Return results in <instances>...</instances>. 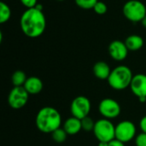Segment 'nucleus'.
<instances>
[{
    "label": "nucleus",
    "instance_id": "obj_1",
    "mask_svg": "<svg viewBox=\"0 0 146 146\" xmlns=\"http://www.w3.org/2000/svg\"><path fill=\"white\" fill-rule=\"evenodd\" d=\"M20 27L22 33L28 38H36L40 37L46 28V18L41 4L27 9L20 19Z\"/></svg>",
    "mask_w": 146,
    "mask_h": 146
},
{
    "label": "nucleus",
    "instance_id": "obj_2",
    "mask_svg": "<svg viewBox=\"0 0 146 146\" xmlns=\"http://www.w3.org/2000/svg\"><path fill=\"white\" fill-rule=\"evenodd\" d=\"M37 128L44 133H52L62 126V115L59 111L50 106L43 107L35 118Z\"/></svg>",
    "mask_w": 146,
    "mask_h": 146
},
{
    "label": "nucleus",
    "instance_id": "obj_3",
    "mask_svg": "<svg viewBox=\"0 0 146 146\" xmlns=\"http://www.w3.org/2000/svg\"><path fill=\"white\" fill-rule=\"evenodd\" d=\"M133 78V74L130 68L125 65H120L112 69L107 80L111 88L121 91L130 87Z\"/></svg>",
    "mask_w": 146,
    "mask_h": 146
},
{
    "label": "nucleus",
    "instance_id": "obj_4",
    "mask_svg": "<svg viewBox=\"0 0 146 146\" xmlns=\"http://www.w3.org/2000/svg\"><path fill=\"white\" fill-rule=\"evenodd\" d=\"M92 132L99 142H110L115 139V126L109 119L104 118L97 121Z\"/></svg>",
    "mask_w": 146,
    "mask_h": 146
},
{
    "label": "nucleus",
    "instance_id": "obj_5",
    "mask_svg": "<svg viewBox=\"0 0 146 146\" xmlns=\"http://www.w3.org/2000/svg\"><path fill=\"white\" fill-rule=\"evenodd\" d=\"M124 16L132 22H141L146 15V6L139 0H129L122 8Z\"/></svg>",
    "mask_w": 146,
    "mask_h": 146
},
{
    "label": "nucleus",
    "instance_id": "obj_6",
    "mask_svg": "<svg viewBox=\"0 0 146 146\" xmlns=\"http://www.w3.org/2000/svg\"><path fill=\"white\" fill-rule=\"evenodd\" d=\"M92 109V104L88 98L85 96H78L74 98L70 105V111L72 116L80 120L89 115Z\"/></svg>",
    "mask_w": 146,
    "mask_h": 146
},
{
    "label": "nucleus",
    "instance_id": "obj_7",
    "mask_svg": "<svg viewBox=\"0 0 146 146\" xmlns=\"http://www.w3.org/2000/svg\"><path fill=\"white\" fill-rule=\"evenodd\" d=\"M29 99V93L23 86H14L9 93L8 103L14 110H20L25 107Z\"/></svg>",
    "mask_w": 146,
    "mask_h": 146
},
{
    "label": "nucleus",
    "instance_id": "obj_8",
    "mask_svg": "<svg viewBox=\"0 0 146 146\" xmlns=\"http://www.w3.org/2000/svg\"><path fill=\"white\" fill-rule=\"evenodd\" d=\"M136 138V126L130 121H122L115 126V139L127 143Z\"/></svg>",
    "mask_w": 146,
    "mask_h": 146
},
{
    "label": "nucleus",
    "instance_id": "obj_9",
    "mask_svg": "<svg viewBox=\"0 0 146 146\" xmlns=\"http://www.w3.org/2000/svg\"><path fill=\"white\" fill-rule=\"evenodd\" d=\"M98 111L104 118L110 120L120 115L121 108L117 101L113 98H107L99 103Z\"/></svg>",
    "mask_w": 146,
    "mask_h": 146
},
{
    "label": "nucleus",
    "instance_id": "obj_10",
    "mask_svg": "<svg viewBox=\"0 0 146 146\" xmlns=\"http://www.w3.org/2000/svg\"><path fill=\"white\" fill-rule=\"evenodd\" d=\"M109 53L112 59L115 61H123L127 58L129 50L127 49L125 42L121 40H114L109 45Z\"/></svg>",
    "mask_w": 146,
    "mask_h": 146
},
{
    "label": "nucleus",
    "instance_id": "obj_11",
    "mask_svg": "<svg viewBox=\"0 0 146 146\" xmlns=\"http://www.w3.org/2000/svg\"><path fill=\"white\" fill-rule=\"evenodd\" d=\"M130 88L138 98H146V74H138L133 75Z\"/></svg>",
    "mask_w": 146,
    "mask_h": 146
},
{
    "label": "nucleus",
    "instance_id": "obj_12",
    "mask_svg": "<svg viewBox=\"0 0 146 146\" xmlns=\"http://www.w3.org/2000/svg\"><path fill=\"white\" fill-rule=\"evenodd\" d=\"M23 87L29 93V95H37L43 90V81L36 76H30L27 78Z\"/></svg>",
    "mask_w": 146,
    "mask_h": 146
},
{
    "label": "nucleus",
    "instance_id": "obj_13",
    "mask_svg": "<svg viewBox=\"0 0 146 146\" xmlns=\"http://www.w3.org/2000/svg\"><path fill=\"white\" fill-rule=\"evenodd\" d=\"M62 128L66 131L68 135H75L82 130L81 120L71 116L64 121Z\"/></svg>",
    "mask_w": 146,
    "mask_h": 146
},
{
    "label": "nucleus",
    "instance_id": "obj_14",
    "mask_svg": "<svg viewBox=\"0 0 146 146\" xmlns=\"http://www.w3.org/2000/svg\"><path fill=\"white\" fill-rule=\"evenodd\" d=\"M93 74L94 75L99 79V80H108V78L110 77V74L111 73V68L110 67V65L103 61H99L98 62H96L93 66L92 68Z\"/></svg>",
    "mask_w": 146,
    "mask_h": 146
},
{
    "label": "nucleus",
    "instance_id": "obj_15",
    "mask_svg": "<svg viewBox=\"0 0 146 146\" xmlns=\"http://www.w3.org/2000/svg\"><path fill=\"white\" fill-rule=\"evenodd\" d=\"M144 39L141 36L137 34H132L128 36L126 40L125 44L127 49L131 51H137L140 50L144 46Z\"/></svg>",
    "mask_w": 146,
    "mask_h": 146
},
{
    "label": "nucleus",
    "instance_id": "obj_16",
    "mask_svg": "<svg viewBox=\"0 0 146 146\" xmlns=\"http://www.w3.org/2000/svg\"><path fill=\"white\" fill-rule=\"evenodd\" d=\"M27 80V77L22 70H16L11 76V82L14 86H23Z\"/></svg>",
    "mask_w": 146,
    "mask_h": 146
},
{
    "label": "nucleus",
    "instance_id": "obj_17",
    "mask_svg": "<svg viewBox=\"0 0 146 146\" xmlns=\"http://www.w3.org/2000/svg\"><path fill=\"white\" fill-rule=\"evenodd\" d=\"M11 17V9L9 6L4 2L0 3V23L7 22Z\"/></svg>",
    "mask_w": 146,
    "mask_h": 146
},
{
    "label": "nucleus",
    "instance_id": "obj_18",
    "mask_svg": "<svg viewBox=\"0 0 146 146\" xmlns=\"http://www.w3.org/2000/svg\"><path fill=\"white\" fill-rule=\"evenodd\" d=\"M51 137L55 142L60 144V143H63L67 139L68 133H66V131L63 128L59 127L51 133Z\"/></svg>",
    "mask_w": 146,
    "mask_h": 146
},
{
    "label": "nucleus",
    "instance_id": "obj_19",
    "mask_svg": "<svg viewBox=\"0 0 146 146\" xmlns=\"http://www.w3.org/2000/svg\"><path fill=\"white\" fill-rule=\"evenodd\" d=\"M76 5L83 9H93L98 0H74Z\"/></svg>",
    "mask_w": 146,
    "mask_h": 146
},
{
    "label": "nucleus",
    "instance_id": "obj_20",
    "mask_svg": "<svg viewBox=\"0 0 146 146\" xmlns=\"http://www.w3.org/2000/svg\"><path fill=\"white\" fill-rule=\"evenodd\" d=\"M81 126H82V129L84 131H86V132L93 131L94 126H95V121L92 120V118H91L88 115L81 120Z\"/></svg>",
    "mask_w": 146,
    "mask_h": 146
},
{
    "label": "nucleus",
    "instance_id": "obj_21",
    "mask_svg": "<svg viewBox=\"0 0 146 146\" xmlns=\"http://www.w3.org/2000/svg\"><path fill=\"white\" fill-rule=\"evenodd\" d=\"M93 10L95 11L96 14L102 15H104V14L107 13V11H108V6H107V4L105 3L101 2V1H98L96 3V5L94 6Z\"/></svg>",
    "mask_w": 146,
    "mask_h": 146
},
{
    "label": "nucleus",
    "instance_id": "obj_22",
    "mask_svg": "<svg viewBox=\"0 0 146 146\" xmlns=\"http://www.w3.org/2000/svg\"><path fill=\"white\" fill-rule=\"evenodd\" d=\"M135 139V145L136 146H146V133H140L136 136Z\"/></svg>",
    "mask_w": 146,
    "mask_h": 146
},
{
    "label": "nucleus",
    "instance_id": "obj_23",
    "mask_svg": "<svg viewBox=\"0 0 146 146\" xmlns=\"http://www.w3.org/2000/svg\"><path fill=\"white\" fill-rule=\"evenodd\" d=\"M20 2L22 3L23 6H25L27 9L34 8L38 4V0H20Z\"/></svg>",
    "mask_w": 146,
    "mask_h": 146
},
{
    "label": "nucleus",
    "instance_id": "obj_24",
    "mask_svg": "<svg viewBox=\"0 0 146 146\" xmlns=\"http://www.w3.org/2000/svg\"><path fill=\"white\" fill-rule=\"evenodd\" d=\"M139 127L143 133H146V115L143 116L139 121Z\"/></svg>",
    "mask_w": 146,
    "mask_h": 146
},
{
    "label": "nucleus",
    "instance_id": "obj_25",
    "mask_svg": "<svg viewBox=\"0 0 146 146\" xmlns=\"http://www.w3.org/2000/svg\"><path fill=\"white\" fill-rule=\"evenodd\" d=\"M109 146H125V143L115 139L110 142H109Z\"/></svg>",
    "mask_w": 146,
    "mask_h": 146
},
{
    "label": "nucleus",
    "instance_id": "obj_26",
    "mask_svg": "<svg viewBox=\"0 0 146 146\" xmlns=\"http://www.w3.org/2000/svg\"><path fill=\"white\" fill-rule=\"evenodd\" d=\"M98 146H109V142H104L101 141L98 143Z\"/></svg>",
    "mask_w": 146,
    "mask_h": 146
},
{
    "label": "nucleus",
    "instance_id": "obj_27",
    "mask_svg": "<svg viewBox=\"0 0 146 146\" xmlns=\"http://www.w3.org/2000/svg\"><path fill=\"white\" fill-rule=\"evenodd\" d=\"M141 23H142V25L144 26V27H145V28H146V15L145 16V18H144V19L142 20Z\"/></svg>",
    "mask_w": 146,
    "mask_h": 146
},
{
    "label": "nucleus",
    "instance_id": "obj_28",
    "mask_svg": "<svg viewBox=\"0 0 146 146\" xmlns=\"http://www.w3.org/2000/svg\"><path fill=\"white\" fill-rule=\"evenodd\" d=\"M139 102L141 103H145L146 102V98H139Z\"/></svg>",
    "mask_w": 146,
    "mask_h": 146
},
{
    "label": "nucleus",
    "instance_id": "obj_29",
    "mask_svg": "<svg viewBox=\"0 0 146 146\" xmlns=\"http://www.w3.org/2000/svg\"><path fill=\"white\" fill-rule=\"evenodd\" d=\"M57 1H60V2H62V1H65V0H57Z\"/></svg>",
    "mask_w": 146,
    "mask_h": 146
}]
</instances>
